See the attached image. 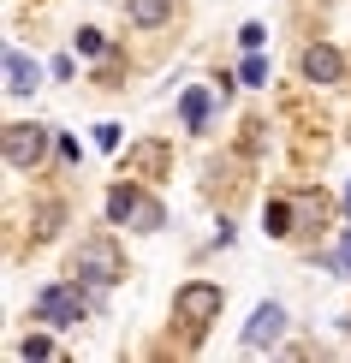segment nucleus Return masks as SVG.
<instances>
[{
  "instance_id": "obj_1",
  "label": "nucleus",
  "mask_w": 351,
  "mask_h": 363,
  "mask_svg": "<svg viewBox=\"0 0 351 363\" xmlns=\"http://www.w3.org/2000/svg\"><path fill=\"white\" fill-rule=\"evenodd\" d=\"M66 274L84 280V286H96V292L119 286V280H126V250H119V238H113V233L78 238V245H72V256H66Z\"/></svg>"
},
{
  "instance_id": "obj_2",
  "label": "nucleus",
  "mask_w": 351,
  "mask_h": 363,
  "mask_svg": "<svg viewBox=\"0 0 351 363\" xmlns=\"http://www.w3.org/2000/svg\"><path fill=\"white\" fill-rule=\"evenodd\" d=\"M221 310H226V286L221 280H185L173 292V322L185 328L191 345H203V334L221 322Z\"/></svg>"
},
{
  "instance_id": "obj_3",
  "label": "nucleus",
  "mask_w": 351,
  "mask_h": 363,
  "mask_svg": "<svg viewBox=\"0 0 351 363\" xmlns=\"http://www.w3.org/2000/svg\"><path fill=\"white\" fill-rule=\"evenodd\" d=\"M89 310H101V292L84 280H48L36 292V322H48V328H78Z\"/></svg>"
},
{
  "instance_id": "obj_4",
  "label": "nucleus",
  "mask_w": 351,
  "mask_h": 363,
  "mask_svg": "<svg viewBox=\"0 0 351 363\" xmlns=\"http://www.w3.org/2000/svg\"><path fill=\"white\" fill-rule=\"evenodd\" d=\"M48 149H54V131L36 125V119H12V125L0 131V155H6L12 173H36Z\"/></svg>"
},
{
  "instance_id": "obj_5",
  "label": "nucleus",
  "mask_w": 351,
  "mask_h": 363,
  "mask_svg": "<svg viewBox=\"0 0 351 363\" xmlns=\"http://www.w3.org/2000/svg\"><path fill=\"white\" fill-rule=\"evenodd\" d=\"M298 78L316 84V89L345 84V54L333 48V42H303V48H298Z\"/></svg>"
},
{
  "instance_id": "obj_6",
  "label": "nucleus",
  "mask_w": 351,
  "mask_h": 363,
  "mask_svg": "<svg viewBox=\"0 0 351 363\" xmlns=\"http://www.w3.org/2000/svg\"><path fill=\"white\" fill-rule=\"evenodd\" d=\"M280 334H286V310L280 304H256L250 322H244V334H238V345L244 352H262V345H274Z\"/></svg>"
},
{
  "instance_id": "obj_7",
  "label": "nucleus",
  "mask_w": 351,
  "mask_h": 363,
  "mask_svg": "<svg viewBox=\"0 0 351 363\" xmlns=\"http://www.w3.org/2000/svg\"><path fill=\"white\" fill-rule=\"evenodd\" d=\"M167 161H173V143L167 138H137L126 149V173H137V179H161Z\"/></svg>"
},
{
  "instance_id": "obj_8",
  "label": "nucleus",
  "mask_w": 351,
  "mask_h": 363,
  "mask_svg": "<svg viewBox=\"0 0 351 363\" xmlns=\"http://www.w3.org/2000/svg\"><path fill=\"white\" fill-rule=\"evenodd\" d=\"M143 179L137 173H126V179H113L108 185V226H131V215H137V203H143Z\"/></svg>"
},
{
  "instance_id": "obj_9",
  "label": "nucleus",
  "mask_w": 351,
  "mask_h": 363,
  "mask_svg": "<svg viewBox=\"0 0 351 363\" xmlns=\"http://www.w3.org/2000/svg\"><path fill=\"white\" fill-rule=\"evenodd\" d=\"M119 12H126L131 30H167L179 12V0H119Z\"/></svg>"
},
{
  "instance_id": "obj_10",
  "label": "nucleus",
  "mask_w": 351,
  "mask_h": 363,
  "mask_svg": "<svg viewBox=\"0 0 351 363\" xmlns=\"http://www.w3.org/2000/svg\"><path fill=\"white\" fill-rule=\"evenodd\" d=\"M36 89H42V66L24 48H6V96L24 101V96H36Z\"/></svg>"
},
{
  "instance_id": "obj_11",
  "label": "nucleus",
  "mask_w": 351,
  "mask_h": 363,
  "mask_svg": "<svg viewBox=\"0 0 351 363\" xmlns=\"http://www.w3.org/2000/svg\"><path fill=\"white\" fill-rule=\"evenodd\" d=\"M215 96H221V89H208V84H191L185 96H179V125H185V131H208Z\"/></svg>"
},
{
  "instance_id": "obj_12",
  "label": "nucleus",
  "mask_w": 351,
  "mask_h": 363,
  "mask_svg": "<svg viewBox=\"0 0 351 363\" xmlns=\"http://www.w3.org/2000/svg\"><path fill=\"white\" fill-rule=\"evenodd\" d=\"M262 233H268V238H292V233H298V203H292V196H268Z\"/></svg>"
},
{
  "instance_id": "obj_13",
  "label": "nucleus",
  "mask_w": 351,
  "mask_h": 363,
  "mask_svg": "<svg viewBox=\"0 0 351 363\" xmlns=\"http://www.w3.org/2000/svg\"><path fill=\"white\" fill-rule=\"evenodd\" d=\"M161 226H167L161 196H143V203H137V215H131V233H161Z\"/></svg>"
},
{
  "instance_id": "obj_14",
  "label": "nucleus",
  "mask_w": 351,
  "mask_h": 363,
  "mask_svg": "<svg viewBox=\"0 0 351 363\" xmlns=\"http://www.w3.org/2000/svg\"><path fill=\"white\" fill-rule=\"evenodd\" d=\"M292 203H298V226H322L328 220V196L322 191H298Z\"/></svg>"
},
{
  "instance_id": "obj_15",
  "label": "nucleus",
  "mask_w": 351,
  "mask_h": 363,
  "mask_svg": "<svg viewBox=\"0 0 351 363\" xmlns=\"http://www.w3.org/2000/svg\"><path fill=\"white\" fill-rule=\"evenodd\" d=\"M238 84H250V89H262V84H268V60H262V48H244V66H238Z\"/></svg>"
},
{
  "instance_id": "obj_16",
  "label": "nucleus",
  "mask_w": 351,
  "mask_h": 363,
  "mask_svg": "<svg viewBox=\"0 0 351 363\" xmlns=\"http://www.w3.org/2000/svg\"><path fill=\"white\" fill-rule=\"evenodd\" d=\"M60 220H66V208H60V203H36V245L60 233Z\"/></svg>"
},
{
  "instance_id": "obj_17",
  "label": "nucleus",
  "mask_w": 351,
  "mask_h": 363,
  "mask_svg": "<svg viewBox=\"0 0 351 363\" xmlns=\"http://www.w3.org/2000/svg\"><path fill=\"white\" fill-rule=\"evenodd\" d=\"M72 48H78V54H89V60H108V36H101V30H78V36H72Z\"/></svg>"
},
{
  "instance_id": "obj_18",
  "label": "nucleus",
  "mask_w": 351,
  "mask_h": 363,
  "mask_svg": "<svg viewBox=\"0 0 351 363\" xmlns=\"http://www.w3.org/2000/svg\"><path fill=\"white\" fill-rule=\"evenodd\" d=\"M333 274H340V280H351V226H345V233H340V250H333Z\"/></svg>"
},
{
  "instance_id": "obj_19",
  "label": "nucleus",
  "mask_w": 351,
  "mask_h": 363,
  "mask_svg": "<svg viewBox=\"0 0 351 363\" xmlns=\"http://www.w3.org/2000/svg\"><path fill=\"white\" fill-rule=\"evenodd\" d=\"M119 138H126V125H113V119L96 125V149H119Z\"/></svg>"
},
{
  "instance_id": "obj_20",
  "label": "nucleus",
  "mask_w": 351,
  "mask_h": 363,
  "mask_svg": "<svg viewBox=\"0 0 351 363\" xmlns=\"http://www.w3.org/2000/svg\"><path fill=\"white\" fill-rule=\"evenodd\" d=\"M18 357H54V340H48V334H30V340L18 345Z\"/></svg>"
},
{
  "instance_id": "obj_21",
  "label": "nucleus",
  "mask_w": 351,
  "mask_h": 363,
  "mask_svg": "<svg viewBox=\"0 0 351 363\" xmlns=\"http://www.w3.org/2000/svg\"><path fill=\"white\" fill-rule=\"evenodd\" d=\"M262 42H268V24H256V18H250V24L238 30V48H262Z\"/></svg>"
},
{
  "instance_id": "obj_22",
  "label": "nucleus",
  "mask_w": 351,
  "mask_h": 363,
  "mask_svg": "<svg viewBox=\"0 0 351 363\" xmlns=\"http://www.w3.org/2000/svg\"><path fill=\"white\" fill-rule=\"evenodd\" d=\"M72 72H78V60H72V54H60V60H54V66H48V78H54V84H66V78H72Z\"/></svg>"
},
{
  "instance_id": "obj_23",
  "label": "nucleus",
  "mask_w": 351,
  "mask_h": 363,
  "mask_svg": "<svg viewBox=\"0 0 351 363\" xmlns=\"http://www.w3.org/2000/svg\"><path fill=\"white\" fill-rule=\"evenodd\" d=\"M54 149H60V161H84V149H78V138H54Z\"/></svg>"
},
{
  "instance_id": "obj_24",
  "label": "nucleus",
  "mask_w": 351,
  "mask_h": 363,
  "mask_svg": "<svg viewBox=\"0 0 351 363\" xmlns=\"http://www.w3.org/2000/svg\"><path fill=\"white\" fill-rule=\"evenodd\" d=\"M340 208H345V220H351V185H345V196H340Z\"/></svg>"
}]
</instances>
